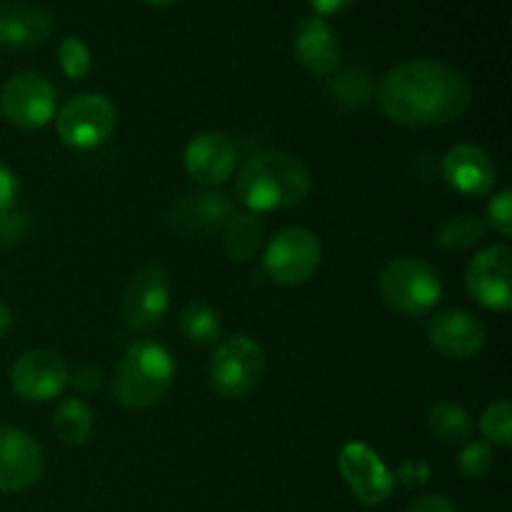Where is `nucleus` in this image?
<instances>
[{"instance_id": "nucleus-1", "label": "nucleus", "mask_w": 512, "mask_h": 512, "mask_svg": "<svg viewBox=\"0 0 512 512\" xmlns=\"http://www.w3.org/2000/svg\"><path fill=\"white\" fill-rule=\"evenodd\" d=\"M375 100L385 118L405 128H438L463 118L473 103L468 78L443 60L415 58L380 78Z\"/></svg>"}, {"instance_id": "nucleus-2", "label": "nucleus", "mask_w": 512, "mask_h": 512, "mask_svg": "<svg viewBox=\"0 0 512 512\" xmlns=\"http://www.w3.org/2000/svg\"><path fill=\"white\" fill-rule=\"evenodd\" d=\"M313 190L308 165L290 153H258L243 163L235 178V198L250 213H270L303 203Z\"/></svg>"}, {"instance_id": "nucleus-3", "label": "nucleus", "mask_w": 512, "mask_h": 512, "mask_svg": "<svg viewBox=\"0 0 512 512\" xmlns=\"http://www.w3.org/2000/svg\"><path fill=\"white\" fill-rule=\"evenodd\" d=\"M175 380V360L165 345L138 340L120 358L113 373V398L128 410L153 408Z\"/></svg>"}, {"instance_id": "nucleus-4", "label": "nucleus", "mask_w": 512, "mask_h": 512, "mask_svg": "<svg viewBox=\"0 0 512 512\" xmlns=\"http://www.w3.org/2000/svg\"><path fill=\"white\" fill-rule=\"evenodd\" d=\"M380 298L395 313L408 318H423L433 313L443 300V280L440 273L423 258L400 255L390 260L378 280Z\"/></svg>"}, {"instance_id": "nucleus-5", "label": "nucleus", "mask_w": 512, "mask_h": 512, "mask_svg": "<svg viewBox=\"0 0 512 512\" xmlns=\"http://www.w3.org/2000/svg\"><path fill=\"white\" fill-rule=\"evenodd\" d=\"M265 373V353L258 340L230 335L215 345L210 358V385L220 398L240 400L258 388Z\"/></svg>"}, {"instance_id": "nucleus-6", "label": "nucleus", "mask_w": 512, "mask_h": 512, "mask_svg": "<svg viewBox=\"0 0 512 512\" xmlns=\"http://www.w3.org/2000/svg\"><path fill=\"white\" fill-rule=\"evenodd\" d=\"M323 263V245L318 235L305 228H283L270 238L263 253V268L273 283L295 288L318 273Z\"/></svg>"}, {"instance_id": "nucleus-7", "label": "nucleus", "mask_w": 512, "mask_h": 512, "mask_svg": "<svg viewBox=\"0 0 512 512\" xmlns=\"http://www.w3.org/2000/svg\"><path fill=\"white\" fill-rule=\"evenodd\" d=\"M118 110L105 95L80 93L60 108L55 118L60 140L73 150H93L113 135Z\"/></svg>"}, {"instance_id": "nucleus-8", "label": "nucleus", "mask_w": 512, "mask_h": 512, "mask_svg": "<svg viewBox=\"0 0 512 512\" xmlns=\"http://www.w3.org/2000/svg\"><path fill=\"white\" fill-rule=\"evenodd\" d=\"M58 108V90L38 73H18L0 90V113L10 125L35 130L48 125Z\"/></svg>"}, {"instance_id": "nucleus-9", "label": "nucleus", "mask_w": 512, "mask_h": 512, "mask_svg": "<svg viewBox=\"0 0 512 512\" xmlns=\"http://www.w3.org/2000/svg\"><path fill=\"white\" fill-rule=\"evenodd\" d=\"M170 308L168 270L158 263H148L133 275L123 298V315L135 333H150L163 323Z\"/></svg>"}, {"instance_id": "nucleus-10", "label": "nucleus", "mask_w": 512, "mask_h": 512, "mask_svg": "<svg viewBox=\"0 0 512 512\" xmlns=\"http://www.w3.org/2000/svg\"><path fill=\"white\" fill-rule=\"evenodd\" d=\"M465 285L483 308L508 313L512 308V250L508 245L480 250L468 263Z\"/></svg>"}, {"instance_id": "nucleus-11", "label": "nucleus", "mask_w": 512, "mask_h": 512, "mask_svg": "<svg viewBox=\"0 0 512 512\" xmlns=\"http://www.w3.org/2000/svg\"><path fill=\"white\" fill-rule=\"evenodd\" d=\"M338 470L350 493L363 505H380L393 495L395 478L370 445L348 443L338 453Z\"/></svg>"}, {"instance_id": "nucleus-12", "label": "nucleus", "mask_w": 512, "mask_h": 512, "mask_svg": "<svg viewBox=\"0 0 512 512\" xmlns=\"http://www.w3.org/2000/svg\"><path fill=\"white\" fill-rule=\"evenodd\" d=\"M70 368L53 350H30L13 363L10 385L15 393L30 403H48L60 398L68 388Z\"/></svg>"}, {"instance_id": "nucleus-13", "label": "nucleus", "mask_w": 512, "mask_h": 512, "mask_svg": "<svg viewBox=\"0 0 512 512\" xmlns=\"http://www.w3.org/2000/svg\"><path fill=\"white\" fill-rule=\"evenodd\" d=\"M233 218V198L223 190H198L173 203L168 225L183 238H205L218 233Z\"/></svg>"}, {"instance_id": "nucleus-14", "label": "nucleus", "mask_w": 512, "mask_h": 512, "mask_svg": "<svg viewBox=\"0 0 512 512\" xmlns=\"http://www.w3.org/2000/svg\"><path fill=\"white\" fill-rule=\"evenodd\" d=\"M43 475V448L25 430L0 425V493L33 488Z\"/></svg>"}, {"instance_id": "nucleus-15", "label": "nucleus", "mask_w": 512, "mask_h": 512, "mask_svg": "<svg viewBox=\"0 0 512 512\" xmlns=\"http://www.w3.org/2000/svg\"><path fill=\"white\" fill-rule=\"evenodd\" d=\"M185 173L195 183L205 188H215L233 178L235 165H238V148L228 135L218 130H205L190 138L183 153Z\"/></svg>"}, {"instance_id": "nucleus-16", "label": "nucleus", "mask_w": 512, "mask_h": 512, "mask_svg": "<svg viewBox=\"0 0 512 512\" xmlns=\"http://www.w3.org/2000/svg\"><path fill=\"white\" fill-rule=\"evenodd\" d=\"M293 50L298 63L303 65L308 73L325 75L335 73L343 58V48H340V38L328 20L320 15H305L298 20L293 30Z\"/></svg>"}, {"instance_id": "nucleus-17", "label": "nucleus", "mask_w": 512, "mask_h": 512, "mask_svg": "<svg viewBox=\"0 0 512 512\" xmlns=\"http://www.w3.org/2000/svg\"><path fill=\"white\" fill-rule=\"evenodd\" d=\"M428 338L438 353L450 360H470L485 348L483 323L465 310H445L428 325Z\"/></svg>"}, {"instance_id": "nucleus-18", "label": "nucleus", "mask_w": 512, "mask_h": 512, "mask_svg": "<svg viewBox=\"0 0 512 512\" xmlns=\"http://www.w3.org/2000/svg\"><path fill=\"white\" fill-rule=\"evenodd\" d=\"M443 178L458 193L480 198V195L493 193L495 183H498V168L480 145L463 143L445 153Z\"/></svg>"}, {"instance_id": "nucleus-19", "label": "nucleus", "mask_w": 512, "mask_h": 512, "mask_svg": "<svg viewBox=\"0 0 512 512\" xmlns=\"http://www.w3.org/2000/svg\"><path fill=\"white\" fill-rule=\"evenodd\" d=\"M55 20L38 5H8L0 8V48L33 50L48 43Z\"/></svg>"}, {"instance_id": "nucleus-20", "label": "nucleus", "mask_w": 512, "mask_h": 512, "mask_svg": "<svg viewBox=\"0 0 512 512\" xmlns=\"http://www.w3.org/2000/svg\"><path fill=\"white\" fill-rule=\"evenodd\" d=\"M223 230L225 253L235 263H248L265 240V225L255 213H233Z\"/></svg>"}, {"instance_id": "nucleus-21", "label": "nucleus", "mask_w": 512, "mask_h": 512, "mask_svg": "<svg viewBox=\"0 0 512 512\" xmlns=\"http://www.w3.org/2000/svg\"><path fill=\"white\" fill-rule=\"evenodd\" d=\"M53 430L63 445H85L93 435V410L80 398H65L55 410Z\"/></svg>"}, {"instance_id": "nucleus-22", "label": "nucleus", "mask_w": 512, "mask_h": 512, "mask_svg": "<svg viewBox=\"0 0 512 512\" xmlns=\"http://www.w3.org/2000/svg\"><path fill=\"white\" fill-rule=\"evenodd\" d=\"M428 428L445 445H465L473 440V418L458 403L433 405L428 413Z\"/></svg>"}, {"instance_id": "nucleus-23", "label": "nucleus", "mask_w": 512, "mask_h": 512, "mask_svg": "<svg viewBox=\"0 0 512 512\" xmlns=\"http://www.w3.org/2000/svg\"><path fill=\"white\" fill-rule=\"evenodd\" d=\"M180 330L195 345H218L223 338V318L208 303H188L178 315Z\"/></svg>"}, {"instance_id": "nucleus-24", "label": "nucleus", "mask_w": 512, "mask_h": 512, "mask_svg": "<svg viewBox=\"0 0 512 512\" xmlns=\"http://www.w3.org/2000/svg\"><path fill=\"white\" fill-rule=\"evenodd\" d=\"M328 93L340 108L358 110L365 108L373 98V80L365 73L363 68H340L330 73L328 80Z\"/></svg>"}, {"instance_id": "nucleus-25", "label": "nucleus", "mask_w": 512, "mask_h": 512, "mask_svg": "<svg viewBox=\"0 0 512 512\" xmlns=\"http://www.w3.org/2000/svg\"><path fill=\"white\" fill-rule=\"evenodd\" d=\"M488 233V225L483 218L473 213L450 218L443 228L438 230V245L443 250H468L478 245Z\"/></svg>"}, {"instance_id": "nucleus-26", "label": "nucleus", "mask_w": 512, "mask_h": 512, "mask_svg": "<svg viewBox=\"0 0 512 512\" xmlns=\"http://www.w3.org/2000/svg\"><path fill=\"white\" fill-rule=\"evenodd\" d=\"M480 430L488 445L510 448L512 445V403L510 400H495L485 408Z\"/></svg>"}, {"instance_id": "nucleus-27", "label": "nucleus", "mask_w": 512, "mask_h": 512, "mask_svg": "<svg viewBox=\"0 0 512 512\" xmlns=\"http://www.w3.org/2000/svg\"><path fill=\"white\" fill-rule=\"evenodd\" d=\"M58 63L68 78L80 80L90 73V48L78 38V35H68L60 40L58 45Z\"/></svg>"}, {"instance_id": "nucleus-28", "label": "nucleus", "mask_w": 512, "mask_h": 512, "mask_svg": "<svg viewBox=\"0 0 512 512\" xmlns=\"http://www.w3.org/2000/svg\"><path fill=\"white\" fill-rule=\"evenodd\" d=\"M460 473L468 480H480L493 468V448L485 440H470L463 445V453L458 458Z\"/></svg>"}, {"instance_id": "nucleus-29", "label": "nucleus", "mask_w": 512, "mask_h": 512, "mask_svg": "<svg viewBox=\"0 0 512 512\" xmlns=\"http://www.w3.org/2000/svg\"><path fill=\"white\" fill-rule=\"evenodd\" d=\"M485 225L500 233L503 238H510L512 235V190H500V193L493 195V200L488 203V220Z\"/></svg>"}, {"instance_id": "nucleus-30", "label": "nucleus", "mask_w": 512, "mask_h": 512, "mask_svg": "<svg viewBox=\"0 0 512 512\" xmlns=\"http://www.w3.org/2000/svg\"><path fill=\"white\" fill-rule=\"evenodd\" d=\"M30 228L28 213L20 208H8L0 213V248H13L20 243L25 233Z\"/></svg>"}, {"instance_id": "nucleus-31", "label": "nucleus", "mask_w": 512, "mask_h": 512, "mask_svg": "<svg viewBox=\"0 0 512 512\" xmlns=\"http://www.w3.org/2000/svg\"><path fill=\"white\" fill-rule=\"evenodd\" d=\"M430 473H433V470H430V465L425 463V460L413 458V460H405V463L395 470L393 478L395 483L405 485V488H418V485L428 483Z\"/></svg>"}, {"instance_id": "nucleus-32", "label": "nucleus", "mask_w": 512, "mask_h": 512, "mask_svg": "<svg viewBox=\"0 0 512 512\" xmlns=\"http://www.w3.org/2000/svg\"><path fill=\"white\" fill-rule=\"evenodd\" d=\"M68 385H73L80 393H95V390L103 385V373H100L98 368H93V365H78V368L70 373Z\"/></svg>"}, {"instance_id": "nucleus-33", "label": "nucleus", "mask_w": 512, "mask_h": 512, "mask_svg": "<svg viewBox=\"0 0 512 512\" xmlns=\"http://www.w3.org/2000/svg\"><path fill=\"white\" fill-rule=\"evenodd\" d=\"M18 193H20L18 175H15L13 170L0 160V213L13 208L15 200H18Z\"/></svg>"}, {"instance_id": "nucleus-34", "label": "nucleus", "mask_w": 512, "mask_h": 512, "mask_svg": "<svg viewBox=\"0 0 512 512\" xmlns=\"http://www.w3.org/2000/svg\"><path fill=\"white\" fill-rule=\"evenodd\" d=\"M405 512H458L455 503L445 495H420L408 505Z\"/></svg>"}, {"instance_id": "nucleus-35", "label": "nucleus", "mask_w": 512, "mask_h": 512, "mask_svg": "<svg viewBox=\"0 0 512 512\" xmlns=\"http://www.w3.org/2000/svg\"><path fill=\"white\" fill-rule=\"evenodd\" d=\"M353 3L355 0H308V5L315 10V15H320V18L343 13V10H348Z\"/></svg>"}, {"instance_id": "nucleus-36", "label": "nucleus", "mask_w": 512, "mask_h": 512, "mask_svg": "<svg viewBox=\"0 0 512 512\" xmlns=\"http://www.w3.org/2000/svg\"><path fill=\"white\" fill-rule=\"evenodd\" d=\"M10 328H13V313H10V308H5V305L0 303V338H3Z\"/></svg>"}, {"instance_id": "nucleus-37", "label": "nucleus", "mask_w": 512, "mask_h": 512, "mask_svg": "<svg viewBox=\"0 0 512 512\" xmlns=\"http://www.w3.org/2000/svg\"><path fill=\"white\" fill-rule=\"evenodd\" d=\"M148 5H153V8H168V5H173L175 0H145Z\"/></svg>"}, {"instance_id": "nucleus-38", "label": "nucleus", "mask_w": 512, "mask_h": 512, "mask_svg": "<svg viewBox=\"0 0 512 512\" xmlns=\"http://www.w3.org/2000/svg\"><path fill=\"white\" fill-rule=\"evenodd\" d=\"M0 3H5V0H0Z\"/></svg>"}]
</instances>
